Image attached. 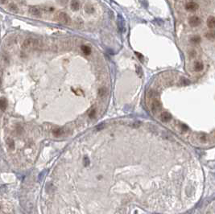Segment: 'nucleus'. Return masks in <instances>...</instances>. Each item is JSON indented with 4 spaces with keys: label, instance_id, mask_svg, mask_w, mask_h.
<instances>
[{
    "label": "nucleus",
    "instance_id": "obj_18",
    "mask_svg": "<svg viewBox=\"0 0 215 214\" xmlns=\"http://www.w3.org/2000/svg\"><path fill=\"white\" fill-rule=\"evenodd\" d=\"M0 83H1V81H0Z\"/></svg>",
    "mask_w": 215,
    "mask_h": 214
},
{
    "label": "nucleus",
    "instance_id": "obj_11",
    "mask_svg": "<svg viewBox=\"0 0 215 214\" xmlns=\"http://www.w3.org/2000/svg\"><path fill=\"white\" fill-rule=\"evenodd\" d=\"M205 37H206V38H207L208 40H214V39H215V31H208L207 33L205 34Z\"/></svg>",
    "mask_w": 215,
    "mask_h": 214
},
{
    "label": "nucleus",
    "instance_id": "obj_16",
    "mask_svg": "<svg viewBox=\"0 0 215 214\" xmlns=\"http://www.w3.org/2000/svg\"><path fill=\"white\" fill-rule=\"evenodd\" d=\"M68 0H57V2H58L59 3L62 4V5H64V4H66V3H67Z\"/></svg>",
    "mask_w": 215,
    "mask_h": 214
},
{
    "label": "nucleus",
    "instance_id": "obj_3",
    "mask_svg": "<svg viewBox=\"0 0 215 214\" xmlns=\"http://www.w3.org/2000/svg\"><path fill=\"white\" fill-rule=\"evenodd\" d=\"M189 25L193 27H198L201 24V19L196 15L191 16L189 19Z\"/></svg>",
    "mask_w": 215,
    "mask_h": 214
},
{
    "label": "nucleus",
    "instance_id": "obj_14",
    "mask_svg": "<svg viewBox=\"0 0 215 214\" xmlns=\"http://www.w3.org/2000/svg\"><path fill=\"white\" fill-rule=\"evenodd\" d=\"M190 40H191V42L193 44H198L201 41V38L198 35H194L190 39Z\"/></svg>",
    "mask_w": 215,
    "mask_h": 214
},
{
    "label": "nucleus",
    "instance_id": "obj_1",
    "mask_svg": "<svg viewBox=\"0 0 215 214\" xmlns=\"http://www.w3.org/2000/svg\"><path fill=\"white\" fill-rule=\"evenodd\" d=\"M40 46H41L40 41L33 38H28L25 40L22 44V48L24 50H32V49L39 48Z\"/></svg>",
    "mask_w": 215,
    "mask_h": 214
},
{
    "label": "nucleus",
    "instance_id": "obj_2",
    "mask_svg": "<svg viewBox=\"0 0 215 214\" xmlns=\"http://www.w3.org/2000/svg\"><path fill=\"white\" fill-rule=\"evenodd\" d=\"M57 19H58V21L62 24H69L70 22L69 16L65 12H60L57 15Z\"/></svg>",
    "mask_w": 215,
    "mask_h": 214
},
{
    "label": "nucleus",
    "instance_id": "obj_5",
    "mask_svg": "<svg viewBox=\"0 0 215 214\" xmlns=\"http://www.w3.org/2000/svg\"><path fill=\"white\" fill-rule=\"evenodd\" d=\"M198 8H199L198 4L196 2H193V1L189 2L185 5V9L189 11H196Z\"/></svg>",
    "mask_w": 215,
    "mask_h": 214
},
{
    "label": "nucleus",
    "instance_id": "obj_12",
    "mask_svg": "<svg viewBox=\"0 0 215 214\" xmlns=\"http://www.w3.org/2000/svg\"><path fill=\"white\" fill-rule=\"evenodd\" d=\"M63 133H64V131H63V130H61V129H55V130H53V131H52V134H54V136H56V137L60 136V135L63 134Z\"/></svg>",
    "mask_w": 215,
    "mask_h": 214
},
{
    "label": "nucleus",
    "instance_id": "obj_7",
    "mask_svg": "<svg viewBox=\"0 0 215 214\" xmlns=\"http://www.w3.org/2000/svg\"><path fill=\"white\" fill-rule=\"evenodd\" d=\"M203 69V64H202L201 61L197 60L194 62L193 64V70L195 72H200Z\"/></svg>",
    "mask_w": 215,
    "mask_h": 214
},
{
    "label": "nucleus",
    "instance_id": "obj_15",
    "mask_svg": "<svg viewBox=\"0 0 215 214\" xmlns=\"http://www.w3.org/2000/svg\"><path fill=\"white\" fill-rule=\"evenodd\" d=\"M95 114H96V110H92V111H91V112H90V114H89V117H90V118H93Z\"/></svg>",
    "mask_w": 215,
    "mask_h": 214
},
{
    "label": "nucleus",
    "instance_id": "obj_9",
    "mask_svg": "<svg viewBox=\"0 0 215 214\" xmlns=\"http://www.w3.org/2000/svg\"><path fill=\"white\" fill-rule=\"evenodd\" d=\"M8 9H9L10 11L13 12V13H17V12L19 11L18 7L16 6L15 3H11L9 4V5H8Z\"/></svg>",
    "mask_w": 215,
    "mask_h": 214
},
{
    "label": "nucleus",
    "instance_id": "obj_10",
    "mask_svg": "<svg viewBox=\"0 0 215 214\" xmlns=\"http://www.w3.org/2000/svg\"><path fill=\"white\" fill-rule=\"evenodd\" d=\"M81 51L84 52V54L89 55L91 53V48L87 45H83V46H81Z\"/></svg>",
    "mask_w": 215,
    "mask_h": 214
},
{
    "label": "nucleus",
    "instance_id": "obj_13",
    "mask_svg": "<svg viewBox=\"0 0 215 214\" xmlns=\"http://www.w3.org/2000/svg\"><path fill=\"white\" fill-rule=\"evenodd\" d=\"M7 108V101L3 98L0 99V110H4Z\"/></svg>",
    "mask_w": 215,
    "mask_h": 214
},
{
    "label": "nucleus",
    "instance_id": "obj_6",
    "mask_svg": "<svg viewBox=\"0 0 215 214\" xmlns=\"http://www.w3.org/2000/svg\"><path fill=\"white\" fill-rule=\"evenodd\" d=\"M81 3L79 0H71L70 2V7L73 11H77L80 9Z\"/></svg>",
    "mask_w": 215,
    "mask_h": 214
},
{
    "label": "nucleus",
    "instance_id": "obj_4",
    "mask_svg": "<svg viewBox=\"0 0 215 214\" xmlns=\"http://www.w3.org/2000/svg\"><path fill=\"white\" fill-rule=\"evenodd\" d=\"M28 12L33 16H40L42 13L41 8L38 6H31L28 9Z\"/></svg>",
    "mask_w": 215,
    "mask_h": 214
},
{
    "label": "nucleus",
    "instance_id": "obj_17",
    "mask_svg": "<svg viewBox=\"0 0 215 214\" xmlns=\"http://www.w3.org/2000/svg\"><path fill=\"white\" fill-rule=\"evenodd\" d=\"M7 2V0H0V3H2V4L6 3Z\"/></svg>",
    "mask_w": 215,
    "mask_h": 214
},
{
    "label": "nucleus",
    "instance_id": "obj_8",
    "mask_svg": "<svg viewBox=\"0 0 215 214\" xmlns=\"http://www.w3.org/2000/svg\"><path fill=\"white\" fill-rule=\"evenodd\" d=\"M207 26L210 29H213V28H215V17L214 16H209V17L207 19Z\"/></svg>",
    "mask_w": 215,
    "mask_h": 214
}]
</instances>
